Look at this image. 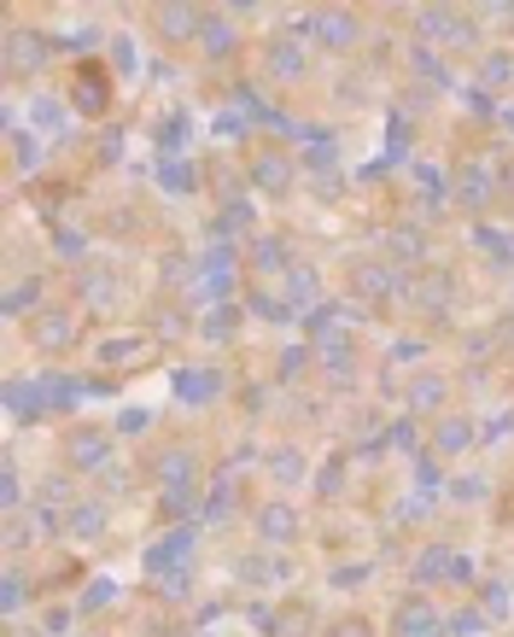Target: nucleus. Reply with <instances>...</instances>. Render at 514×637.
I'll use <instances>...</instances> for the list:
<instances>
[{"label":"nucleus","instance_id":"nucleus-1","mask_svg":"<svg viewBox=\"0 0 514 637\" xmlns=\"http://www.w3.org/2000/svg\"><path fill=\"white\" fill-rule=\"evenodd\" d=\"M416 35L427 41V48H450V53H474L480 48V18H468L457 7H421L416 12Z\"/></svg>","mask_w":514,"mask_h":637},{"label":"nucleus","instance_id":"nucleus-2","mask_svg":"<svg viewBox=\"0 0 514 637\" xmlns=\"http://www.w3.org/2000/svg\"><path fill=\"white\" fill-rule=\"evenodd\" d=\"M409 293V275L392 270L386 258H357L352 263V299L363 304V311H386L392 299Z\"/></svg>","mask_w":514,"mask_h":637},{"label":"nucleus","instance_id":"nucleus-3","mask_svg":"<svg viewBox=\"0 0 514 637\" xmlns=\"http://www.w3.org/2000/svg\"><path fill=\"white\" fill-rule=\"evenodd\" d=\"M298 35H304V41H316L322 53H352L357 41H363V12H352V7H322V12H304Z\"/></svg>","mask_w":514,"mask_h":637},{"label":"nucleus","instance_id":"nucleus-4","mask_svg":"<svg viewBox=\"0 0 514 637\" xmlns=\"http://www.w3.org/2000/svg\"><path fill=\"white\" fill-rule=\"evenodd\" d=\"M199 304H234V286H240V252L234 246H211L199 258Z\"/></svg>","mask_w":514,"mask_h":637},{"label":"nucleus","instance_id":"nucleus-5","mask_svg":"<svg viewBox=\"0 0 514 637\" xmlns=\"http://www.w3.org/2000/svg\"><path fill=\"white\" fill-rule=\"evenodd\" d=\"M450 199H457L468 217H485L491 205H497V170L480 164V158H462L457 176H450Z\"/></svg>","mask_w":514,"mask_h":637},{"label":"nucleus","instance_id":"nucleus-6","mask_svg":"<svg viewBox=\"0 0 514 637\" xmlns=\"http://www.w3.org/2000/svg\"><path fill=\"white\" fill-rule=\"evenodd\" d=\"M112 100H117L112 71L99 65V59H82V65L71 71V112H82V117H106Z\"/></svg>","mask_w":514,"mask_h":637},{"label":"nucleus","instance_id":"nucleus-7","mask_svg":"<svg viewBox=\"0 0 514 637\" xmlns=\"http://www.w3.org/2000/svg\"><path fill=\"white\" fill-rule=\"evenodd\" d=\"M252 532H258V544L263 550H286V544H298V532H304V515L286 498H270V503H258L252 509Z\"/></svg>","mask_w":514,"mask_h":637},{"label":"nucleus","instance_id":"nucleus-8","mask_svg":"<svg viewBox=\"0 0 514 637\" xmlns=\"http://www.w3.org/2000/svg\"><path fill=\"white\" fill-rule=\"evenodd\" d=\"M0 59H7V76H35L53 59V41L30 24H12L7 41H0Z\"/></svg>","mask_w":514,"mask_h":637},{"label":"nucleus","instance_id":"nucleus-9","mask_svg":"<svg viewBox=\"0 0 514 637\" xmlns=\"http://www.w3.org/2000/svg\"><path fill=\"white\" fill-rule=\"evenodd\" d=\"M76 340H82V316H76V311H59V304H48V311L30 316V345H35V352L59 357V352H71Z\"/></svg>","mask_w":514,"mask_h":637},{"label":"nucleus","instance_id":"nucleus-10","mask_svg":"<svg viewBox=\"0 0 514 637\" xmlns=\"http://www.w3.org/2000/svg\"><path fill=\"white\" fill-rule=\"evenodd\" d=\"M245 176H252V188L258 194H293L298 188V158L286 153V147H263V153H252V164H245Z\"/></svg>","mask_w":514,"mask_h":637},{"label":"nucleus","instance_id":"nucleus-11","mask_svg":"<svg viewBox=\"0 0 514 637\" xmlns=\"http://www.w3.org/2000/svg\"><path fill=\"white\" fill-rule=\"evenodd\" d=\"M427 229H416V222H392V229L380 234V258L392 263V270H403V275H421L427 270Z\"/></svg>","mask_w":514,"mask_h":637},{"label":"nucleus","instance_id":"nucleus-12","mask_svg":"<svg viewBox=\"0 0 514 637\" xmlns=\"http://www.w3.org/2000/svg\"><path fill=\"white\" fill-rule=\"evenodd\" d=\"M304 71H311V48H304V35L298 30L270 35V48H263V76H270V82H304Z\"/></svg>","mask_w":514,"mask_h":637},{"label":"nucleus","instance_id":"nucleus-13","mask_svg":"<svg viewBox=\"0 0 514 637\" xmlns=\"http://www.w3.org/2000/svg\"><path fill=\"white\" fill-rule=\"evenodd\" d=\"M65 468H71V474H106V468H112V434H106V427H71Z\"/></svg>","mask_w":514,"mask_h":637},{"label":"nucleus","instance_id":"nucleus-14","mask_svg":"<svg viewBox=\"0 0 514 637\" xmlns=\"http://www.w3.org/2000/svg\"><path fill=\"white\" fill-rule=\"evenodd\" d=\"M293 240L286 234H252V252H245V270H252V281H286V270H293Z\"/></svg>","mask_w":514,"mask_h":637},{"label":"nucleus","instance_id":"nucleus-15","mask_svg":"<svg viewBox=\"0 0 514 637\" xmlns=\"http://www.w3.org/2000/svg\"><path fill=\"white\" fill-rule=\"evenodd\" d=\"M392 637H444V614L421 597V591H403L398 608H392Z\"/></svg>","mask_w":514,"mask_h":637},{"label":"nucleus","instance_id":"nucleus-16","mask_svg":"<svg viewBox=\"0 0 514 637\" xmlns=\"http://www.w3.org/2000/svg\"><path fill=\"white\" fill-rule=\"evenodd\" d=\"M94 363L106 368V375H123V368L153 363V334H106L94 345Z\"/></svg>","mask_w":514,"mask_h":637},{"label":"nucleus","instance_id":"nucleus-17","mask_svg":"<svg viewBox=\"0 0 514 637\" xmlns=\"http://www.w3.org/2000/svg\"><path fill=\"white\" fill-rule=\"evenodd\" d=\"M193 544H199V526H170V539L147 550V573H153V579L181 573V567H188V556H193Z\"/></svg>","mask_w":514,"mask_h":637},{"label":"nucleus","instance_id":"nucleus-18","mask_svg":"<svg viewBox=\"0 0 514 637\" xmlns=\"http://www.w3.org/2000/svg\"><path fill=\"white\" fill-rule=\"evenodd\" d=\"M234 573H240V585L270 591V585H281V579H293V562L275 556V550H245V556H234Z\"/></svg>","mask_w":514,"mask_h":637},{"label":"nucleus","instance_id":"nucleus-19","mask_svg":"<svg viewBox=\"0 0 514 637\" xmlns=\"http://www.w3.org/2000/svg\"><path fill=\"white\" fill-rule=\"evenodd\" d=\"M450 293H457V275L439 270V263H427L421 275H409V304H416V311H427V316H439L444 304H450Z\"/></svg>","mask_w":514,"mask_h":637},{"label":"nucleus","instance_id":"nucleus-20","mask_svg":"<svg viewBox=\"0 0 514 637\" xmlns=\"http://www.w3.org/2000/svg\"><path fill=\"white\" fill-rule=\"evenodd\" d=\"M409 76L421 82V100H427V94H450V88H457V76H450V65H444V53H439V48H427V41H416V48H409Z\"/></svg>","mask_w":514,"mask_h":637},{"label":"nucleus","instance_id":"nucleus-21","mask_svg":"<svg viewBox=\"0 0 514 637\" xmlns=\"http://www.w3.org/2000/svg\"><path fill=\"white\" fill-rule=\"evenodd\" d=\"M403 404H409V421L416 416H444V404H450V380L444 375H409V386H403Z\"/></svg>","mask_w":514,"mask_h":637},{"label":"nucleus","instance_id":"nucleus-22","mask_svg":"<svg viewBox=\"0 0 514 637\" xmlns=\"http://www.w3.org/2000/svg\"><path fill=\"white\" fill-rule=\"evenodd\" d=\"M468 445H480V421L474 416H457V409H444L433 421V457H462Z\"/></svg>","mask_w":514,"mask_h":637},{"label":"nucleus","instance_id":"nucleus-23","mask_svg":"<svg viewBox=\"0 0 514 637\" xmlns=\"http://www.w3.org/2000/svg\"><path fill=\"white\" fill-rule=\"evenodd\" d=\"M281 293H286V304H293L298 316H311V311H322V270L316 263H293V270H286V281H281Z\"/></svg>","mask_w":514,"mask_h":637},{"label":"nucleus","instance_id":"nucleus-24","mask_svg":"<svg viewBox=\"0 0 514 637\" xmlns=\"http://www.w3.org/2000/svg\"><path fill=\"white\" fill-rule=\"evenodd\" d=\"M123 286H129V281H123V270H117V263H88V270L76 275V293L88 299V304H99V311L123 299Z\"/></svg>","mask_w":514,"mask_h":637},{"label":"nucleus","instance_id":"nucleus-25","mask_svg":"<svg viewBox=\"0 0 514 637\" xmlns=\"http://www.w3.org/2000/svg\"><path fill=\"white\" fill-rule=\"evenodd\" d=\"M263 474H270L275 485H304V480H311V457H304V450L298 445H270V450H263Z\"/></svg>","mask_w":514,"mask_h":637},{"label":"nucleus","instance_id":"nucleus-26","mask_svg":"<svg viewBox=\"0 0 514 637\" xmlns=\"http://www.w3.org/2000/svg\"><path fill=\"white\" fill-rule=\"evenodd\" d=\"M7 158L18 176H35L41 164H48V147H41V135L24 129V123H7Z\"/></svg>","mask_w":514,"mask_h":637},{"label":"nucleus","instance_id":"nucleus-27","mask_svg":"<svg viewBox=\"0 0 514 637\" xmlns=\"http://www.w3.org/2000/svg\"><path fill=\"white\" fill-rule=\"evenodd\" d=\"M88 393V380H76V375H35V398H41V409H76V398Z\"/></svg>","mask_w":514,"mask_h":637},{"label":"nucleus","instance_id":"nucleus-28","mask_svg":"<svg viewBox=\"0 0 514 637\" xmlns=\"http://www.w3.org/2000/svg\"><path fill=\"white\" fill-rule=\"evenodd\" d=\"M193 509H199V474H188V480H170V485L158 491V515H164V521H181V526H188V515H193Z\"/></svg>","mask_w":514,"mask_h":637},{"label":"nucleus","instance_id":"nucleus-29","mask_svg":"<svg viewBox=\"0 0 514 637\" xmlns=\"http://www.w3.org/2000/svg\"><path fill=\"white\" fill-rule=\"evenodd\" d=\"M409 573H416V585H450V579H457V550H450V544H427Z\"/></svg>","mask_w":514,"mask_h":637},{"label":"nucleus","instance_id":"nucleus-30","mask_svg":"<svg viewBox=\"0 0 514 637\" xmlns=\"http://www.w3.org/2000/svg\"><path fill=\"white\" fill-rule=\"evenodd\" d=\"M153 18H158V35L170 41V48H176V41H199V30H204L199 7H158Z\"/></svg>","mask_w":514,"mask_h":637},{"label":"nucleus","instance_id":"nucleus-31","mask_svg":"<svg viewBox=\"0 0 514 637\" xmlns=\"http://www.w3.org/2000/svg\"><path fill=\"white\" fill-rule=\"evenodd\" d=\"M199 48H204V59H229V53L240 48V30L229 24V12H204Z\"/></svg>","mask_w":514,"mask_h":637},{"label":"nucleus","instance_id":"nucleus-32","mask_svg":"<svg viewBox=\"0 0 514 637\" xmlns=\"http://www.w3.org/2000/svg\"><path fill=\"white\" fill-rule=\"evenodd\" d=\"M106 521H112L106 503H99V498H82L71 515H65V532H71V539H99V532H106Z\"/></svg>","mask_w":514,"mask_h":637},{"label":"nucleus","instance_id":"nucleus-33","mask_svg":"<svg viewBox=\"0 0 514 637\" xmlns=\"http://www.w3.org/2000/svg\"><path fill=\"white\" fill-rule=\"evenodd\" d=\"M474 603L485 608L491 626H508V620H514V585H508V579H480V597H474Z\"/></svg>","mask_w":514,"mask_h":637},{"label":"nucleus","instance_id":"nucleus-34","mask_svg":"<svg viewBox=\"0 0 514 637\" xmlns=\"http://www.w3.org/2000/svg\"><path fill=\"white\" fill-rule=\"evenodd\" d=\"M176 393H181V404H211L222 393V375H217V368H181Z\"/></svg>","mask_w":514,"mask_h":637},{"label":"nucleus","instance_id":"nucleus-35","mask_svg":"<svg viewBox=\"0 0 514 637\" xmlns=\"http://www.w3.org/2000/svg\"><path fill=\"white\" fill-rule=\"evenodd\" d=\"M474 82H480L485 94L508 88V82H514V53H508V48H491V53H480V71H474Z\"/></svg>","mask_w":514,"mask_h":637},{"label":"nucleus","instance_id":"nucleus-36","mask_svg":"<svg viewBox=\"0 0 514 637\" xmlns=\"http://www.w3.org/2000/svg\"><path fill=\"white\" fill-rule=\"evenodd\" d=\"M345 480H352V450H334V457L316 468V498H339Z\"/></svg>","mask_w":514,"mask_h":637},{"label":"nucleus","instance_id":"nucleus-37","mask_svg":"<svg viewBox=\"0 0 514 637\" xmlns=\"http://www.w3.org/2000/svg\"><path fill=\"white\" fill-rule=\"evenodd\" d=\"M41 299H48V281H41V275L18 281L12 293H7V316H35V311H48V304H41Z\"/></svg>","mask_w":514,"mask_h":637},{"label":"nucleus","instance_id":"nucleus-38","mask_svg":"<svg viewBox=\"0 0 514 637\" xmlns=\"http://www.w3.org/2000/svg\"><path fill=\"white\" fill-rule=\"evenodd\" d=\"M252 316H263V322H293L298 311H293V304H286V293H281V286H252Z\"/></svg>","mask_w":514,"mask_h":637},{"label":"nucleus","instance_id":"nucleus-39","mask_svg":"<svg viewBox=\"0 0 514 637\" xmlns=\"http://www.w3.org/2000/svg\"><path fill=\"white\" fill-rule=\"evenodd\" d=\"M158 188L164 194H193L199 188V170L188 158H158Z\"/></svg>","mask_w":514,"mask_h":637},{"label":"nucleus","instance_id":"nucleus-40","mask_svg":"<svg viewBox=\"0 0 514 637\" xmlns=\"http://www.w3.org/2000/svg\"><path fill=\"white\" fill-rule=\"evenodd\" d=\"M158 158H176V147H188V140H193V123H188V112H170V117H164L158 123Z\"/></svg>","mask_w":514,"mask_h":637},{"label":"nucleus","instance_id":"nucleus-41","mask_svg":"<svg viewBox=\"0 0 514 637\" xmlns=\"http://www.w3.org/2000/svg\"><path fill=\"white\" fill-rule=\"evenodd\" d=\"M485 631H491V620L480 603H462L457 614H444V637H485Z\"/></svg>","mask_w":514,"mask_h":637},{"label":"nucleus","instance_id":"nucleus-42","mask_svg":"<svg viewBox=\"0 0 514 637\" xmlns=\"http://www.w3.org/2000/svg\"><path fill=\"white\" fill-rule=\"evenodd\" d=\"M30 597H35L30 573H24V567H12V573H7V585H0V614H7V620H12V614H24Z\"/></svg>","mask_w":514,"mask_h":637},{"label":"nucleus","instance_id":"nucleus-43","mask_svg":"<svg viewBox=\"0 0 514 637\" xmlns=\"http://www.w3.org/2000/svg\"><path fill=\"white\" fill-rule=\"evenodd\" d=\"M234 327H240V311H234V304H211V311H204V322H199V334L211 340V345H222V340H234Z\"/></svg>","mask_w":514,"mask_h":637},{"label":"nucleus","instance_id":"nucleus-44","mask_svg":"<svg viewBox=\"0 0 514 637\" xmlns=\"http://www.w3.org/2000/svg\"><path fill=\"white\" fill-rule=\"evenodd\" d=\"M30 129H35V135H59V129H65V100L41 94L35 106H30Z\"/></svg>","mask_w":514,"mask_h":637},{"label":"nucleus","instance_id":"nucleus-45","mask_svg":"<svg viewBox=\"0 0 514 637\" xmlns=\"http://www.w3.org/2000/svg\"><path fill=\"white\" fill-rule=\"evenodd\" d=\"M474 246L485 258H497V263H514V240L503 229H491V222H474Z\"/></svg>","mask_w":514,"mask_h":637},{"label":"nucleus","instance_id":"nucleus-46","mask_svg":"<svg viewBox=\"0 0 514 637\" xmlns=\"http://www.w3.org/2000/svg\"><path fill=\"white\" fill-rule=\"evenodd\" d=\"M234 503H240V491H234V474H222L211 485V498H204V521H222V515H234Z\"/></svg>","mask_w":514,"mask_h":637},{"label":"nucleus","instance_id":"nucleus-47","mask_svg":"<svg viewBox=\"0 0 514 637\" xmlns=\"http://www.w3.org/2000/svg\"><path fill=\"white\" fill-rule=\"evenodd\" d=\"M450 485V503H485L491 498V480L485 474H457V480H444Z\"/></svg>","mask_w":514,"mask_h":637},{"label":"nucleus","instance_id":"nucleus-48","mask_svg":"<svg viewBox=\"0 0 514 637\" xmlns=\"http://www.w3.org/2000/svg\"><path fill=\"white\" fill-rule=\"evenodd\" d=\"M117 158H123V129L106 123V129L94 135V164H117Z\"/></svg>","mask_w":514,"mask_h":637},{"label":"nucleus","instance_id":"nucleus-49","mask_svg":"<svg viewBox=\"0 0 514 637\" xmlns=\"http://www.w3.org/2000/svg\"><path fill=\"white\" fill-rule=\"evenodd\" d=\"M508 434H514V409H497V416L480 421V445H503Z\"/></svg>","mask_w":514,"mask_h":637},{"label":"nucleus","instance_id":"nucleus-50","mask_svg":"<svg viewBox=\"0 0 514 637\" xmlns=\"http://www.w3.org/2000/svg\"><path fill=\"white\" fill-rule=\"evenodd\" d=\"M112 597H117V585H112V579H94V585H88V591H82V597H76V614H94V608H106Z\"/></svg>","mask_w":514,"mask_h":637},{"label":"nucleus","instance_id":"nucleus-51","mask_svg":"<svg viewBox=\"0 0 514 637\" xmlns=\"http://www.w3.org/2000/svg\"><path fill=\"white\" fill-rule=\"evenodd\" d=\"M386 445H392V450H409V457H421L416 421H392V427H386Z\"/></svg>","mask_w":514,"mask_h":637},{"label":"nucleus","instance_id":"nucleus-52","mask_svg":"<svg viewBox=\"0 0 514 637\" xmlns=\"http://www.w3.org/2000/svg\"><path fill=\"white\" fill-rule=\"evenodd\" d=\"M53 246H59V258H82V252H88V234L59 222V229H53Z\"/></svg>","mask_w":514,"mask_h":637},{"label":"nucleus","instance_id":"nucleus-53","mask_svg":"<svg viewBox=\"0 0 514 637\" xmlns=\"http://www.w3.org/2000/svg\"><path fill=\"white\" fill-rule=\"evenodd\" d=\"M71 614H76V608H59V603L41 608V626H35V631H41V637H65V631H71Z\"/></svg>","mask_w":514,"mask_h":637},{"label":"nucleus","instance_id":"nucleus-54","mask_svg":"<svg viewBox=\"0 0 514 637\" xmlns=\"http://www.w3.org/2000/svg\"><path fill=\"white\" fill-rule=\"evenodd\" d=\"M327 637H375V626H368V614H339V620L327 626Z\"/></svg>","mask_w":514,"mask_h":637},{"label":"nucleus","instance_id":"nucleus-55","mask_svg":"<svg viewBox=\"0 0 514 637\" xmlns=\"http://www.w3.org/2000/svg\"><path fill=\"white\" fill-rule=\"evenodd\" d=\"M416 491H439L444 480H439V457H433V450H421V457H416Z\"/></svg>","mask_w":514,"mask_h":637},{"label":"nucleus","instance_id":"nucleus-56","mask_svg":"<svg viewBox=\"0 0 514 637\" xmlns=\"http://www.w3.org/2000/svg\"><path fill=\"white\" fill-rule=\"evenodd\" d=\"M0 498H7V509L24 503V485H18V462L7 457V468H0Z\"/></svg>","mask_w":514,"mask_h":637},{"label":"nucleus","instance_id":"nucleus-57","mask_svg":"<svg viewBox=\"0 0 514 637\" xmlns=\"http://www.w3.org/2000/svg\"><path fill=\"white\" fill-rule=\"evenodd\" d=\"M304 363H311V352H304V345H286V357H281V380L293 386V380L304 375Z\"/></svg>","mask_w":514,"mask_h":637},{"label":"nucleus","instance_id":"nucleus-58","mask_svg":"<svg viewBox=\"0 0 514 637\" xmlns=\"http://www.w3.org/2000/svg\"><path fill=\"white\" fill-rule=\"evenodd\" d=\"M112 71H117V76H135V71H140V65H135V48H129L123 35L112 41Z\"/></svg>","mask_w":514,"mask_h":637},{"label":"nucleus","instance_id":"nucleus-59","mask_svg":"<svg viewBox=\"0 0 514 637\" xmlns=\"http://www.w3.org/2000/svg\"><path fill=\"white\" fill-rule=\"evenodd\" d=\"M99 491H106V498H123V491H129V468H106V474H99Z\"/></svg>","mask_w":514,"mask_h":637},{"label":"nucleus","instance_id":"nucleus-60","mask_svg":"<svg viewBox=\"0 0 514 637\" xmlns=\"http://www.w3.org/2000/svg\"><path fill=\"white\" fill-rule=\"evenodd\" d=\"M421 357H427V340H409V334H403V340L392 345V363H421Z\"/></svg>","mask_w":514,"mask_h":637},{"label":"nucleus","instance_id":"nucleus-61","mask_svg":"<svg viewBox=\"0 0 514 637\" xmlns=\"http://www.w3.org/2000/svg\"><path fill=\"white\" fill-rule=\"evenodd\" d=\"M147 427H153L147 409H123V416H117V434H147Z\"/></svg>","mask_w":514,"mask_h":637},{"label":"nucleus","instance_id":"nucleus-62","mask_svg":"<svg viewBox=\"0 0 514 637\" xmlns=\"http://www.w3.org/2000/svg\"><path fill=\"white\" fill-rule=\"evenodd\" d=\"M368 573H375V567L352 562V567H339V573H334V585H339V591H352V585H363V579H368Z\"/></svg>","mask_w":514,"mask_h":637},{"label":"nucleus","instance_id":"nucleus-63","mask_svg":"<svg viewBox=\"0 0 514 637\" xmlns=\"http://www.w3.org/2000/svg\"><path fill=\"white\" fill-rule=\"evenodd\" d=\"M503 123H508V129H514V106H503Z\"/></svg>","mask_w":514,"mask_h":637}]
</instances>
